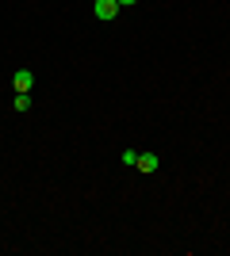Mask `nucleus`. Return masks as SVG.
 I'll return each instance as SVG.
<instances>
[{
    "label": "nucleus",
    "instance_id": "f257e3e1",
    "mask_svg": "<svg viewBox=\"0 0 230 256\" xmlns=\"http://www.w3.org/2000/svg\"><path fill=\"white\" fill-rule=\"evenodd\" d=\"M92 12H96V20H115V16H119V0H96V4H92Z\"/></svg>",
    "mask_w": 230,
    "mask_h": 256
},
{
    "label": "nucleus",
    "instance_id": "f03ea898",
    "mask_svg": "<svg viewBox=\"0 0 230 256\" xmlns=\"http://www.w3.org/2000/svg\"><path fill=\"white\" fill-rule=\"evenodd\" d=\"M12 88H16V92H31V88H35V73H31V69H16Z\"/></svg>",
    "mask_w": 230,
    "mask_h": 256
},
{
    "label": "nucleus",
    "instance_id": "7ed1b4c3",
    "mask_svg": "<svg viewBox=\"0 0 230 256\" xmlns=\"http://www.w3.org/2000/svg\"><path fill=\"white\" fill-rule=\"evenodd\" d=\"M134 168H142V172H157V168H161V157H157V153H138Z\"/></svg>",
    "mask_w": 230,
    "mask_h": 256
},
{
    "label": "nucleus",
    "instance_id": "20e7f679",
    "mask_svg": "<svg viewBox=\"0 0 230 256\" xmlns=\"http://www.w3.org/2000/svg\"><path fill=\"white\" fill-rule=\"evenodd\" d=\"M16 111H31V96L27 92H16Z\"/></svg>",
    "mask_w": 230,
    "mask_h": 256
},
{
    "label": "nucleus",
    "instance_id": "39448f33",
    "mask_svg": "<svg viewBox=\"0 0 230 256\" xmlns=\"http://www.w3.org/2000/svg\"><path fill=\"white\" fill-rule=\"evenodd\" d=\"M131 4H138V0H119V8H131Z\"/></svg>",
    "mask_w": 230,
    "mask_h": 256
}]
</instances>
